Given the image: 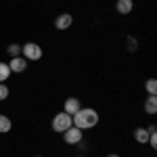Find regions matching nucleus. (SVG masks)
Returning a JSON list of instances; mask_svg holds the SVG:
<instances>
[{
	"instance_id": "f257e3e1",
	"label": "nucleus",
	"mask_w": 157,
	"mask_h": 157,
	"mask_svg": "<svg viewBox=\"0 0 157 157\" xmlns=\"http://www.w3.org/2000/svg\"><path fill=\"white\" fill-rule=\"evenodd\" d=\"M71 120H73L75 128H80V130H92V128L98 126L101 115H98L97 109H92V107H80V111L71 115Z\"/></svg>"
},
{
	"instance_id": "f03ea898",
	"label": "nucleus",
	"mask_w": 157,
	"mask_h": 157,
	"mask_svg": "<svg viewBox=\"0 0 157 157\" xmlns=\"http://www.w3.org/2000/svg\"><path fill=\"white\" fill-rule=\"evenodd\" d=\"M73 126V120L69 113H65V111H59V113H55V117L50 121V128H52V132L57 134H63L67 128H71Z\"/></svg>"
},
{
	"instance_id": "7ed1b4c3",
	"label": "nucleus",
	"mask_w": 157,
	"mask_h": 157,
	"mask_svg": "<svg viewBox=\"0 0 157 157\" xmlns=\"http://www.w3.org/2000/svg\"><path fill=\"white\" fill-rule=\"evenodd\" d=\"M21 57L25 61H40L44 57V50L38 42H25L21 44Z\"/></svg>"
},
{
	"instance_id": "20e7f679",
	"label": "nucleus",
	"mask_w": 157,
	"mask_h": 157,
	"mask_svg": "<svg viewBox=\"0 0 157 157\" xmlns=\"http://www.w3.org/2000/svg\"><path fill=\"white\" fill-rule=\"evenodd\" d=\"M84 140V130H80V128H75V126H71V128H67L65 132H63V143L65 145H78V143H82Z\"/></svg>"
},
{
	"instance_id": "39448f33",
	"label": "nucleus",
	"mask_w": 157,
	"mask_h": 157,
	"mask_svg": "<svg viewBox=\"0 0 157 157\" xmlns=\"http://www.w3.org/2000/svg\"><path fill=\"white\" fill-rule=\"evenodd\" d=\"M71 25H73V15L71 13H61V15H57V19H55V29L65 32V29H69Z\"/></svg>"
},
{
	"instance_id": "423d86ee",
	"label": "nucleus",
	"mask_w": 157,
	"mask_h": 157,
	"mask_svg": "<svg viewBox=\"0 0 157 157\" xmlns=\"http://www.w3.org/2000/svg\"><path fill=\"white\" fill-rule=\"evenodd\" d=\"M80 107H82V103H80V98H78V97H69V98H65V103H63V111L69 113V115L78 113Z\"/></svg>"
},
{
	"instance_id": "0eeeda50",
	"label": "nucleus",
	"mask_w": 157,
	"mask_h": 157,
	"mask_svg": "<svg viewBox=\"0 0 157 157\" xmlns=\"http://www.w3.org/2000/svg\"><path fill=\"white\" fill-rule=\"evenodd\" d=\"M9 67H11V73H23L27 69V61L23 57H11Z\"/></svg>"
},
{
	"instance_id": "6e6552de",
	"label": "nucleus",
	"mask_w": 157,
	"mask_h": 157,
	"mask_svg": "<svg viewBox=\"0 0 157 157\" xmlns=\"http://www.w3.org/2000/svg\"><path fill=\"white\" fill-rule=\"evenodd\" d=\"M115 11L120 13L121 17L130 15V13L134 11V0H117V2H115Z\"/></svg>"
},
{
	"instance_id": "1a4fd4ad",
	"label": "nucleus",
	"mask_w": 157,
	"mask_h": 157,
	"mask_svg": "<svg viewBox=\"0 0 157 157\" xmlns=\"http://www.w3.org/2000/svg\"><path fill=\"white\" fill-rule=\"evenodd\" d=\"M145 113H149V115L157 113V94H149L145 98Z\"/></svg>"
},
{
	"instance_id": "9d476101",
	"label": "nucleus",
	"mask_w": 157,
	"mask_h": 157,
	"mask_svg": "<svg viewBox=\"0 0 157 157\" xmlns=\"http://www.w3.org/2000/svg\"><path fill=\"white\" fill-rule=\"evenodd\" d=\"M134 140H136L138 145H147V143H149V130L143 128V126H138V128L134 130Z\"/></svg>"
},
{
	"instance_id": "9b49d317",
	"label": "nucleus",
	"mask_w": 157,
	"mask_h": 157,
	"mask_svg": "<svg viewBox=\"0 0 157 157\" xmlns=\"http://www.w3.org/2000/svg\"><path fill=\"white\" fill-rule=\"evenodd\" d=\"M13 130V121L9 115H4V113H0V134H6Z\"/></svg>"
},
{
	"instance_id": "f8f14e48",
	"label": "nucleus",
	"mask_w": 157,
	"mask_h": 157,
	"mask_svg": "<svg viewBox=\"0 0 157 157\" xmlns=\"http://www.w3.org/2000/svg\"><path fill=\"white\" fill-rule=\"evenodd\" d=\"M9 78H11V67H9V63H2V61H0V84L6 82Z\"/></svg>"
},
{
	"instance_id": "ddd939ff",
	"label": "nucleus",
	"mask_w": 157,
	"mask_h": 157,
	"mask_svg": "<svg viewBox=\"0 0 157 157\" xmlns=\"http://www.w3.org/2000/svg\"><path fill=\"white\" fill-rule=\"evenodd\" d=\"M145 90H147V94H157V80L155 78H149L145 82Z\"/></svg>"
},
{
	"instance_id": "4468645a",
	"label": "nucleus",
	"mask_w": 157,
	"mask_h": 157,
	"mask_svg": "<svg viewBox=\"0 0 157 157\" xmlns=\"http://www.w3.org/2000/svg\"><path fill=\"white\" fill-rule=\"evenodd\" d=\"M6 52H9L11 57H21V44L11 42V44H9V48H6Z\"/></svg>"
},
{
	"instance_id": "2eb2a0df",
	"label": "nucleus",
	"mask_w": 157,
	"mask_h": 157,
	"mask_svg": "<svg viewBox=\"0 0 157 157\" xmlns=\"http://www.w3.org/2000/svg\"><path fill=\"white\" fill-rule=\"evenodd\" d=\"M126 48L130 50V52H134V50L138 48V42H136V38H134V36H128V38H126Z\"/></svg>"
},
{
	"instance_id": "dca6fc26",
	"label": "nucleus",
	"mask_w": 157,
	"mask_h": 157,
	"mask_svg": "<svg viewBox=\"0 0 157 157\" xmlns=\"http://www.w3.org/2000/svg\"><path fill=\"white\" fill-rule=\"evenodd\" d=\"M9 94H11L9 86H6V82H2V84H0V101H6V98H9Z\"/></svg>"
},
{
	"instance_id": "f3484780",
	"label": "nucleus",
	"mask_w": 157,
	"mask_h": 157,
	"mask_svg": "<svg viewBox=\"0 0 157 157\" xmlns=\"http://www.w3.org/2000/svg\"><path fill=\"white\" fill-rule=\"evenodd\" d=\"M105 157H121V155H117V153H109V155H105Z\"/></svg>"
},
{
	"instance_id": "a211bd4d",
	"label": "nucleus",
	"mask_w": 157,
	"mask_h": 157,
	"mask_svg": "<svg viewBox=\"0 0 157 157\" xmlns=\"http://www.w3.org/2000/svg\"><path fill=\"white\" fill-rule=\"evenodd\" d=\"M78 157H86V155H78Z\"/></svg>"
},
{
	"instance_id": "6ab92c4d",
	"label": "nucleus",
	"mask_w": 157,
	"mask_h": 157,
	"mask_svg": "<svg viewBox=\"0 0 157 157\" xmlns=\"http://www.w3.org/2000/svg\"><path fill=\"white\" fill-rule=\"evenodd\" d=\"M36 157H42V155H36Z\"/></svg>"
}]
</instances>
